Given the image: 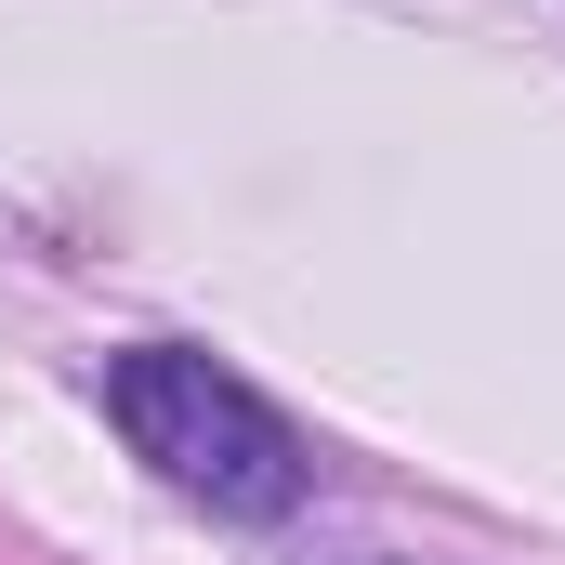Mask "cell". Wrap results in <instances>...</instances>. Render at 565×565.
Masks as SVG:
<instances>
[{
  "mask_svg": "<svg viewBox=\"0 0 565 565\" xmlns=\"http://www.w3.org/2000/svg\"><path fill=\"white\" fill-rule=\"evenodd\" d=\"M106 408H119V434H132L184 500H211V513H250V526H264V513L302 500V434H289L237 369H211V355H184V342L106 355Z\"/></svg>",
  "mask_w": 565,
  "mask_h": 565,
  "instance_id": "obj_1",
  "label": "cell"
}]
</instances>
